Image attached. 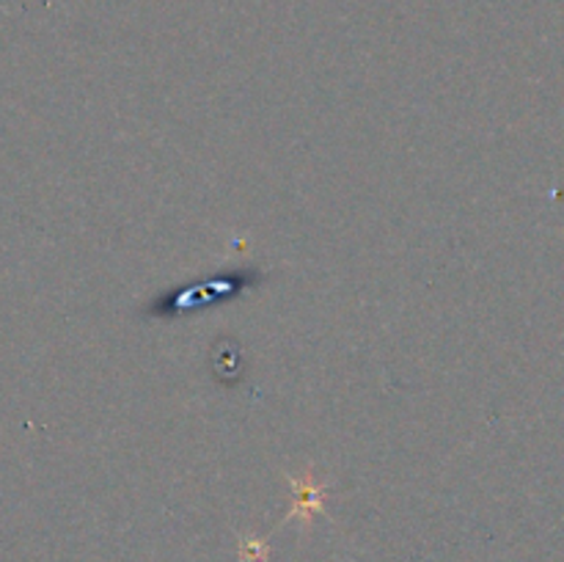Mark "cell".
Returning <instances> with one entry per match:
<instances>
[{"instance_id": "6da1fadb", "label": "cell", "mask_w": 564, "mask_h": 562, "mask_svg": "<svg viewBox=\"0 0 564 562\" xmlns=\"http://www.w3.org/2000/svg\"><path fill=\"white\" fill-rule=\"evenodd\" d=\"M262 279V273L257 270H237V273L218 275V279H209L204 284L187 287V290L169 292V295L158 298L152 306L147 309L149 317H176L182 312H191V309H202L215 303L218 298H235L240 295L246 287H253Z\"/></svg>"}, {"instance_id": "7a4b0ae2", "label": "cell", "mask_w": 564, "mask_h": 562, "mask_svg": "<svg viewBox=\"0 0 564 562\" xmlns=\"http://www.w3.org/2000/svg\"><path fill=\"white\" fill-rule=\"evenodd\" d=\"M286 483L292 490V507L281 523L301 521L303 529H312L317 516L325 512V499H328V485L317 479L314 468H303L301 474H286Z\"/></svg>"}, {"instance_id": "3957f363", "label": "cell", "mask_w": 564, "mask_h": 562, "mask_svg": "<svg viewBox=\"0 0 564 562\" xmlns=\"http://www.w3.org/2000/svg\"><path fill=\"white\" fill-rule=\"evenodd\" d=\"M270 543L259 534H240L237 538V562H268Z\"/></svg>"}]
</instances>
